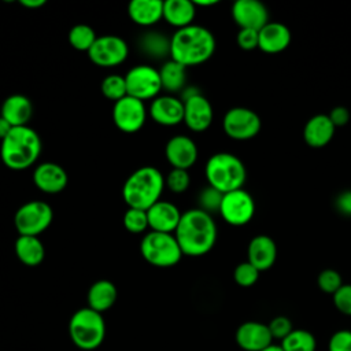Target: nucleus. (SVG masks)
I'll return each instance as SVG.
<instances>
[{
  "instance_id": "nucleus-1",
  "label": "nucleus",
  "mask_w": 351,
  "mask_h": 351,
  "mask_svg": "<svg viewBox=\"0 0 351 351\" xmlns=\"http://www.w3.org/2000/svg\"><path fill=\"white\" fill-rule=\"evenodd\" d=\"M217 223L211 214L191 208L182 213L174 236L184 255L203 256L208 254L217 241Z\"/></svg>"
},
{
  "instance_id": "nucleus-2",
  "label": "nucleus",
  "mask_w": 351,
  "mask_h": 351,
  "mask_svg": "<svg viewBox=\"0 0 351 351\" xmlns=\"http://www.w3.org/2000/svg\"><path fill=\"white\" fill-rule=\"evenodd\" d=\"M215 37L204 26L189 25L170 37V59L185 67L207 62L215 52Z\"/></svg>"
},
{
  "instance_id": "nucleus-3",
  "label": "nucleus",
  "mask_w": 351,
  "mask_h": 351,
  "mask_svg": "<svg viewBox=\"0 0 351 351\" xmlns=\"http://www.w3.org/2000/svg\"><path fill=\"white\" fill-rule=\"evenodd\" d=\"M41 149V137L29 125L12 128L0 141V158L3 165L15 171H22L33 166L40 158Z\"/></svg>"
},
{
  "instance_id": "nucleus-4",
  "label": "nucleus",
  "mask_w": 351,
  "mask_h": 351,
  "mask_svg": "<svg viewBox=\"0 0 351 351\" xmlns=\"http://www.w3.org/2000/svg\"><path fill=\"white\" fill-rule=\"evenodd\" d=\"M165 188V176L159 169L155 166H141L123 182L122 199L128 207L147 211L160 200Z\"/></svg>"
},
{
  "instance_id": "nucleus-5",
  "label": "nucleus",
  "mask_w": 351,
  "mask_h": 351,
  "mask_svg": "<svg viewBox=\"0 0 351 351\" xmlns=\"http://www.w3.org/2000/svg\"><path fill=\"white\" fill-rule=\"evenodd\" d=\"M204 174L208 185L221 193L241 189L247 180V170L243 160L230 152L211 155L206 162Z\"/></svg>"
},
{
  "instance_id": "nucleus-6",
  "label": "nucleus",
  "mask_w": 351,
  "mask_h": 351,
  "mask_svg": "<svg viewBox=\"0 0 351 351\" xmlns=\"http://www.w3.org/2000/svg\"><path fill=\"white\" fill-rule=\"evenodd\" d=\"M71 341L81 350L90 351L97 348L106 337V322L100 313L82 307L77 310L69 322Z\"/></svg>"
},
{
  "instance_id": "nucleus-7",
  "label": "nucleus",
  "mask_w": 351,
  "mask_h": 351,
  "mask_svg": "<svg viewBox=\"0 0 351 351\" xmlns=\"http://www.w3.org/2000/svg\"><path fill=\"white\" fill-rule=\"evenodd\" d=\"M140 252L144 261L155 267L176 266L184 256L174 233L148 230L140 241Z\"/></svg>"
},
{
  "instance_id": "nucleus-8",
  "label": "nucleus",
  "mask_w": 351,
  "mask_h": 351,
  "mask_svg": "<svg viewBox=\"0 0 351 351\" xmlns=\"http://www.w3.org/2000/svg\"><path fill=\"white\" fill-rule=\"evenodd\" d=\"M53 219L52 207L43 200H30L22 204L15 215L14 225L21 236H40Z\"/></svg>"
},
{
  "instance_id": "nucleus-9",
  "label": "nucleus",
  "mask_w": 351,
  "mask_h": 351,
  "mask_svg": "<svg viewBox=\"0 0 351 351\" xmlns=\"http://www.w3.org/2000/svg\"><path fill=\"white\" fill-rule=\"evenodd\" d=\"M128 95L138 100H154L162 90L159 70L149 64H137L125 74Z\"/></svg>"
},
{
  "instance_id": "nucleus-10",
  "label": "nucleus",
  "mask_w": 351,
  "mask_h": 351,
  "mask_svg": "<svg viewBox=\"0 0 351 351\" xmlns=\"http://www.w3.org/2000/svg\"><path fill=\"white\" fill-rule=\"evenodd\" d=\"M128 43L122 37L115 34L99 36L88 51V58L93 64L107 69L123 63L128 59Z\"/></svg>"
},
{
  "instance_id": "nucleus-11",
  "label": "nucleus",
  "mask_w": 351,
  "mask_h": 351,
  "mask_svg": "<svg viewBox=\"0 0 351 351\" xmlns=\"http://www.w3.org/2000/svg\"><path fill=\"white\" fill-rule=\"evenodd\" d=\"M222 128L228 137L239 141L254 138L262 128L259 115L247 107H233L226 111Z\"/></svg>"
},
{
  "instance_id": "nucleus-12",
  "label": "nucleus",
  "mask_w": 351,
  "mask_h": 351,
  "mask_svg": "<svg viewBox=\"0 0 351 351\" xmlns=\"http://www.w3.org/2000/svg\"><path fill=\"white\" fill-rule=\"evenodd\" d=\"M219 214L226 223L232 226H244L254 218V197L243 188L223 193Z\"/></svg>"
},
{
  "instance_id": "nucleus-13",
  "label": "nucleus",
  "mask_w": 351,
  "mask_h": 351,
  "mask_svg": "<svg viewBox=\"0 0 351 351\" xmlns=\"http://www.w3.org/2000/svg\"><path fill=\"white\" fill-rule=\"evenodd\" d=\"M145 101L132 96H125L112 106V121L114 125L123 133L138 132L147 121Z\"/></svg>"
},
{
  "instance_id": "nucleus-14",
  "label": "nucleus",
  "mask_w": 351,
  "mask_h": 351,
  "mask_svg": "<svg viewBox=\"0 0 351 351\" xmlns=\"http://www.w3.org/2000/svg\"><path fill=\"white\" fill-rule=\"evenodd\" d=\"M232 18L240 29L261 30L269 21V11L259 0H236L232 5Z\"/></svg>"
},
{
  "instance_id": "nucleus-15",
  "label": "nucleus",
  "mask_w": 351,
  "mask_h": 351,
  "mask_svg": "<svg viewBox=\"0 0 351 351\" xmlns=\"http://www.w3.org/2000/svg\"><path fill=\"white\" fill-rule=\"evenodd\" d=\"M148 115L160 126H177L184 122V101L174 95H159L151 100Z\"/></svg>"
},
{
  "instance_id": "nucleus-16",
  "label": "nucleus",
  "mask_w": 351,
  "mask_h": 351,
  "mask_svg": "<svg viewBox=\"0 0 351 351\" xmlns=\"http://www.w3.org/2000/svg\"><path fill=\"white\" fill-rule=\"evenodd\" d=\"M197 155L196 143L185 134L170 137L165 145V156L173 169L189 170L196 163Z\"/></svg>"
},
{
  "instance_id": "nucleus-17",
  "label": "nucleus",
  "mask_w": 351,
  "mask_h": 351,
  "mask_svg": "<svg viewBox=\"0 0 351 351\" xmlns=\"http://www.w3.org/2000/svg\"><path fill=\"white\" fill-rule=\"evenodd\" d=\"M184 101V123L192 132L207 130L214 119V110L208 99L202 93L191 96Z\"/></svg>"
},
{
  "instance_id": "nucleus-18",
  "label": "nucleus",
  "mask_w": 351,
  "mask_h": 351,
  "mask_svg": "<svg viewBox=\"0 0 351 351\" xmlns=\"http://www.w3.org/2000/svg\"><path fill=\"white\" fill-rule=\"evenodd\" d=\"M69 182L66 170L55 162H43L34 167L33 184L34 186L48 195L62 192Z\"/></svg>"
},
{
  "instance_id": "nucleus-19",
  "label": "nucleus",
  "mask_w": 351,
  "mask_h": 351,
  "mask_svg": "<svg viewBox=\"0 0 351 351\" xmlns=\"http://www.w3.org/2000/svg\"><path fill=\"white\" fill-rule=\"evenodd\" d=\"M236 343L244 351H263L273 344V337L266 324L258 321L243 322L236 330Z\"/></svg>"
},
{
  "instance_id": "nucleus-20",
  "label": "nucleus",
  "mask_w": 351,
  "mask_h": 351,
  "mask_svg": "<svg viewBox=\"0 0 351 351\" xmlns=\"http://www.w3.org/2000/svg\"><path fill=\"white\" fill-rule=\"evenodd\" d=\"M181 215L180 208L167 200H159L147 210L149 229L162 233H174Z\"/></svg>"
},
{
  "instance_id": "nucleus-21",
  "label": "nucleus",
  "mask_w": 351,
  "mask_h": 351,
  "mask_svg": "<svg viewBox=\"0 0 351 351\" xmlns=\"http://www.w3.org/2000/svg\"><path fill=\"white\" fill-rule=\"evenodd\" d=\"M277 245L276 241L266 236L259 234L251 239L247 247V261L259 271H266L276 263Z\"/></svg>"
},
{
  "instance_id": "nucleus-22",
  "label": "nucleus",
  "mask_w": 351,
  "mask_h": 351,
  "mask_svg": "<svg viewBox=\"0 0 351 351\" xmlns=\"http://www.w3.org/2000/svg\"><path fill=\"white\" fill-rule=\"evenodd\" d=\"M259 45L265 53H280L285 51L291 44V32L289 29L281 22H267L259 32Z\"/></svg>"
},
{
  "instance_id": "nucleus-23",
  "label": "nucleus",
  "mask_w": 351,
  "mask_h": 351,
  "mask_svg": "<svg viewBox=\"0 0 351 351\" xmlns=\"http://www.w3.org/2000/svg\"><path fill=\"white\" fill-rule=\"evenodd\" d=\"M336 132L328 114H317L311 117L303 128V140L311 148H322L328 145Z\"/></svg>"
},
{
  "instance_id": "nucleus-24",
  "label": "nucleus",
  "mask_w": 351,
  "mask_h": 351,
  "mask_svg": "<svg viewBox=\"0 0 351 351\" xmlns=\"http://www.w3.org/2000/svg\"><path fill=\"white\" fill-rule=\"evenodd\" d=\"M32 115L33 104L27 96L21 93L5 97L0 108V117H3L12 128L27 126Z\"/></svg>"
},
{
  "instance_id": "nucleus-25",
  "label": "nucleus",
  "mask_w": 351,
  "mask_h": 351,
  "mask_svg": "<svg viewBox=\"0 0 351 351\" xmlns=\"http://www.w3.org/2000/svg\"><path fill=\"white\" fill-rule=\"evenodd\" d=\"M128 15L137 26L151 27L163 19V1L132 0L128 4Z\"/></svg>"
},
{
  "instance_id": "nucleus-26",
  "label": "nucleus",
  "mask_w": 351,
  "mask_h": 351,
  "mask_svg": "<svg viewBox=\"0 0 351 351\" xmlns=\"http://www.w3.org/2000/svg\"><path fill=\"white\" fill-rule=\"evenodd\" d=\"M196 7L192 0H166L163 1V19L176 29L193 25Z\"/></svg>"
},
{
  "instance_id": "nucleus-27",
  "label": "nucleus",
  "mask_w": 351,
  "mask_h": 351,
  "mask_svg": "<svg viewBox=\"0 0 351 351\" xmlns=\"http://www.w3.org/2000/svg\"><path fill=\"white\" fill-rule=\"evenodd\" d=\"M117 298L118 291L115 284L110 280H99L89 287L86 295L88 307L101 314L115 304Z\"/></svg>"
},
{
  "instance_id": "nucleus-28",
  "label": "nucleus",
  "mask_w": 351,
  "mask_h": 351,
  "mask_svg": "<svg viewBox=\"0 0 351 351\" xmlns=\"http://www.w3.org/2000/svg\"><path fill=\"white\" fill-rule=\"evenodd\" d=\"M16 258L29 267L38 266L45 256V248L38 236H18L15 240Z\"/></svg>"
},
{
  "instance_id": "nucleus-29",
  "label": "nucleus",
  "mask_w": 351,
  "mask_h": 351,
  "mask_svg": "<svg viewBox=\"0 0 351 351\" xmlns=\"http://www.w3.org/2000/svg\"><path fill=\"white\" fill-rule=\"evenodd\" d=\"M162 90L167 93H181L186 86V67L181 63L167 59L159 69Z\"/></svg>"
},
{
  "instance_id": "nucleus-30",
  "label": "nucleus",
  "mask_w": 351,
  "mask_h": 351,
  "mask_svg": "<svg viewBox=\"0 0 351 351\" xmlns=\"http://www.w3.org/2000/svg\"><path fill=\"white\" fill-rule=\"evenodd\" d=\"M140 51L154 60H162L170 56V38L156 30H148L138 38Z\"/></svg>"
},
{
  "instance_id": "nucleus-31",
  "label": "nucleus",
  "mask_w": 351,
  "mask_h": 351,
  "mask_svg": "<svg viewBox=\"0 0 351 351\" xmlns=\"http://www.w3.org/2000/svg\"><path fill=\"white\" fill-rule=\"evenodd\" d=\"M284 351H315L317 340L314 335L306 329H293L280 343Z\"/></svg>"
},
{
  "instance_id": "nucleus-32",
  "label": "nucleus",
  "mask_w": 351,
  "mask_h": 351,
  "mask_svg": "<svg viewBox=\"0 0 351 351\" xmlns=\"http://www.w3.org/2000/svg\"><path fill=\"white\" fill-rule=\"evenodd\" d=\"M97 36L92 26L86 23H77L74 25L67 34L69 44L75 49L81 52H86L90 49L93 43L96 41Z\"/></svg>"
},
{
  "instance_id": "nucleus-33",
  "label": "nucleus",
  "mask_w": 351,
  "mask_h": 351,
  "mask_svg": "<svg viewBox=\"0 0 351 351\" xmlns=\"http://www.w3.org/2000/svg\"><path fill=\"white\" fill-rule=\"evenodd\" d=\"M100 90L106 99H108L114 103L123 99L125 96H128L125 75L108 74L107 77L103 78V81L100 84Z\"/></svg>"
},
{
  "instance_id": "nucleus-34",
  "label": "nucleus",
  "mask_w": 351,
  "mask_h": 351,
  "mask_svg": "<svg viewBox=\"0 0 351 351\" xmlns=\"http://www.w3.org/2000/svg\"><path fill=\"white\" fill-rule=\"evenodd\" d=\"M122 222H123L125 229L133 234H140V233L145 234L147 229H149L148 217H147L145 210L129 207L123 214Z\"/></svg>"
},
{
  "instance_id": "nucleus-35",
  "label": "nucleus",
  "mask_w": 351,
  "mask_h": 351,
  "mask_svg": "<svg viewBox=\"0 0 351 351\" xmlns=\"http://www.w3.org/2000/svg\"><path fill=\"white\" fill-rule=\"evenodd\" d=\"M222 196H223V193H221L219 191H217L215 188L208 185L204 189H202L199 193V197H197L199 207L197 208H200L208 214L219 213Z\"/></svg>"
},
{
  "instance_id": "nucleus-36",
  "label": "nucleus",
  "mask_w": 351,
  "mask_h": 351,
  "mask_svg": "<svg viewBox=\"0 0 351 351\" xmlns=\"http://www.w3.org/2000/svg\"><path fill=\"white\" fill-rule=\"evenodd\" d=\"M259 274H261V271L255 266H252L248 261H245L236 266V269L233 271V278L237 285H240L243 288H250V287L255 285V282L259 278Z\"/></svg>"
},
{
  "instance_id": "nucleus-37",
  "label": "nucleus",
  "mask_w": 351,
  "mask_h": 351,
  "mask_svg": "<svg viewBox=\"0 0 351 351\" xmlns=\"http://www.w3.org/2000/svg\"><path fill=\"white\" fill-rule=\"evenodd\" d=\"M191 177L188 170L173 169L165 176V186L169 188L173 193H182L189 188Z\"/></svg>"
},
{
  "instance_id": "nucleus-38",
  "label": "nucleus",
  "mask_w": 351,
  "mask_h": 351,
  "mask_svg": "<svg viewBox=\"0 0 351 351\" xmlns=\"http://www.w3.org/2000/svg\"><path fill=\"white\" fill-rule=\"evenodd\" d=\"M317 284L324 293H329L333 296L343 285V278L337 270L325 269L318 274Z\"/></svg>"
},
{
  "instance_id": "nucleus-39",
  "label": "nucleus",
  "mask_w": 351,
  "mask_h": 351,
  "mask_svg": "<svg viewBox=\"0 0 351 351\" xmlns=\"http://www.w3.org/2000/svg\"><path fill=\"white\" fill-rule=\"evenodd\" d=\"M267 326H269V330H270V333H271L273 340H274V339L282 340L284 337H287V336L293 330L291 319H289L288 317H285V315H277V317H274V318L267 324Z\"/></svg>"
},
{
  "instance_id": "nucleus-40",
  "label": "nucleus",
  "mask_w": 351,
  "mask_h": 351,
  "mask_svg": "<svg viewBox=\"0 0 351 351\" xmlns=\"http://www.w3.org/2000/svg\"><path fill=\"white\" fill-rule=\"evenodd\" d=\"M333 304L344 315L351 317V284H343L333 295Z\"/></svg>"
},
{
  "instance_id": "nucleus-41",
  "label": "nucleus",
  "mask_w": 351,
  "mask_h": 351,
  "mask_svg": "<svg viewBox=\"0 0 351 351\" xmlns=\"http://www.w3.org/2000/svg\"><path fill=\"white\" fill-rule=\"evenodd\" d=\"M328 351H351V330H336L328 341Z\"/></svg>"
},
{
  "instance_id": "nucleus-42",
  "label": "nucleus",
  "mask_w": 351,
  "mask_h": 351,
  "mask_svg": "<svg viewBox=\"0 0 351 351\" xmlns=\"http://www.w3.org/2000/svg\"><path fill=\"white\" fill-rule=\"evenodd\" d=\"M236 43L244 51L256 49L259 45V33L258 30L240 29L236 36Z\"/></svg>"
},
{
  "instance_id": "nucleus-43",
  "label": "nucleus",
  "mask_w": 351,
  "mask_h": 351,
  "mask_svg": "<svg viewBox=\"0 0 351 351\" xmlns=\"http://www.w3.org/2000/svg\"><path fill=\"white\" fill-rule=\"evenodd\" d=\"M332 123L336 126V128H340V126H344L348 123L350 121V111L343 107V106H337L335 108H332V111L328 114Z\"/></svg>"
},
{
  "instance_id": "nucleus-44",
  "label": "nucleus",
  "mask_w": 351,
  "mask_h": 351,
  "mask_svg": "<svg viewBox=\"0 0 351 351\" xmlns=\"http://www.w3.org/2000/svg\"><path fill=\"white\" fill-rule=\"evenodd\" d=\"M337 208L347 215H351V192H344L337 197Z\"/></svg>"
},
{
  "instance_id": "nucleus-45",
  "label": "nucleus",
  "mask_w": 351,
  "mask_h": 351,
  "mask_svg": "<svg viewBox=\"0 0 351 351\" xmlns=\"http://www.w3.org/2000/svg\"><path fill=\"white\" fill-rule=\"evenodd\" d=\"M19 4L23 5L25 8L36 10V8H41L43 5H45V0H21Z\"/></svg>"
},
{
  "instance_id": "nucleus-46",
  "label": "nucleus",
  "mask_w": 351,
  "mask_h": 351,
  "mask_svg": "<svg viewBox=\"0 0 351 351\" xmlns=\"http://www.w3.org/2000/svg\"><path fill=\"white\" fill-rule=\"evenodd\" d=\"M11 129L12 126L3 117H0V141L11 132Z\"/></svg>"
},
{
  "instance_id": "nucleus-47",
  "label": "nucleus",
  "mask_w": 351,
  "mask_h": 351,
  "mask_svg": "<svg viewBox=\"0 0 351 351\" xmlns=\"http://www.w3.org/2000/svg\"><path fill=\"white\" fill-rule=\"evenodd\" d=\"M193 4L195 7H211V5H215L218 4V0H193Z\"/></svg>"
},
{
  "instance_id": "nucleus-48",
  "label": "nucleus",
  "mask_w": 351,
  "mask_h": 351,
  "mask_svg": "<svg viewBox=\"0 0 351 351\" xmlns=\"http://www.w3.org/2000/svg\"><path fill=\"white\" fill-rule=\"evenodd\" d=\"M263 351H284V350L281 348V346H277V344H271V346H269L267 348H265Z\"/></svg>"
}]
</instances>
